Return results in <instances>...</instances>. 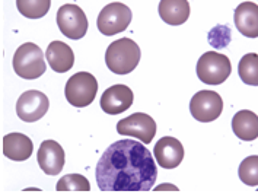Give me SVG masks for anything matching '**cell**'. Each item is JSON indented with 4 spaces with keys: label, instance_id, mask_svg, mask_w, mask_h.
<instances>
[{
    "label": "cell",
    "instance_id": "1",
    "mask_svg": "<svg viewBox=\"0 0 258 194\" xmlns=\"http://www.w3.org/2000/svg\"><path fill=\"white\" fill-rule=\"evenodd\" d=\"M95 177L101 191H149L158 177V168L142 142L124 139L102 153Z\"/></svg>",
    "mask_w": 258,
    "mask_h": 194
},
{
    "label": "cell",
    "instance_id": "2",
    "mask_svg": "<svg viewBox=\"0 0 258 194\" xmlns=\"http://www.w3.org/2000/svg\"><path fill=\"white\" fill-rule=\"evenodd\" d=\"M140 47L130 38H120L111 42L105 51V63L115 75H128L140 61Z\"/></svg>",
    "mask_w": 258,
    "mask_h": 194
},
{
    "label": "cell",
    "instance_id": "3",
    "mask_svg": "<svg viewBox=\"0 0 258 194\" xmlns=\"http://www.w3.org/2000/svg\"><path fill=\"white\" fill-rule=\"evenodd\" d=\"M15 73L27 81H34L42 76L47 70L42 50L34 42H25L15 51L14 60Z\"/></svg>",
    "mask_w": 258,
    "mask_h": 194
},
{
    "label": "cell",
    "instance_id": "4",
    "mask_svg": "<svg viewBox=\"0 0 258 194\" xmlns=\"http://www.w3.org/2000/svg\"><path fill=\"white\" fill-rule=\"evenodd\" d=\"M98 92V81L92 73L79 72L73 75L66 83L64 95L70 105L76 108L88 107L94 102Z\"/></svg>",
    "mask_w": 258,
    "mask_h": 194
},
{
    "label": "cell",
    "instance_id": "5",
    "mask_svg": "<svg viewBox=\"0 0 258 194\" xmlns=\"http://www.w3.org/2000/svg\"><path fill=\"white\" fill-rule=\"evenodd\" d=\"M232 72L231 60L225 54L216 51L204 53L197 61V76L200 82L206 85H220L223 83Z\"/></svg>",
    "mask_w": 258,
    "mask_h": 194
},
{
    "label": "cell",
    "instance_id": "6",
    "mask_svg": "<svg viewBox=\"0 0 258 194\" xmlns=\"http://www.w3.org/2000/svg\"><path fill=\"white\" fill-rule=\"evenodd\" d=\"M132 18L133 15L127 5L114 2V3L107 5L99 12L98 19H96V27L102 35H107V37L117 35L118 32H122L128 28Z\"/></svg>",
    "mask_w": 258,
    "mask_h": 194
},
{
    "label": "cell",
    "instance_id": "7",
    "mask_svg": "<svg viewBox=\"0 0 258 194\" xmlns=\"http://www.w3.org/2000/svg\"><path fill=\"white\" fill-rule=\"evenodd\" d=\"M60 32L70 40H81L88 32V18L78 5H63L57 11Z\"/></svg>",
    "mask_w": 258,
    "mask_h": 194
},
{
    "label": "cell",
    "instance_id": "8",
    "mask_svg": "<svg viewBox=\"0 0 258 194\" xmlns=\"http://www.w3.org/2000/svg\"><path fill=\"white\" fill-rule=\"evenodd\" d=\"M117 132L121 136L136 138L142 143L149 145L156 135V123L145 112H135L117 123Z\"/></svg>",
    "mask_w": 258,
    "mask_h": 194
},
{
    "label": "cell",
    "instance_id": "9",
    "mask_svg": "<svg viewBox=\"0 0 258 194\" xmlns=\"http://www.w3.org/2000/svg\"><path fill=\"white\" fill-rule=\"evenodd\" d=\"M223 99L215 91H200L190 101L191 115L202 123H210L220 117Z\"/></svg>",
    "mask_w": 258,
    "mask_h": 194
},
{
    "label": "cell",
    "instance_id": "10",
    "mask_svg": "<svg viewBox=\"0 0 258 194\" xmlns=\"http://www.w3.org/2000/svg\"><path fill=\"white\" fill-rule=\"evenodd\" d=\"M50 107V101L40 91H27L16 102V114L25 123H35L42 118Z\"/></svg>",
    "mask_w": 258,
    "mask_h": 194
},
{
    "label": "cell",
    "instance_id": "11",
    "mask_svg": "<svg viewBox=\"0 0 258 194\" xmlns=\"http://www.w3.org/2000/svg\"><path fill=\"white\" fill-rule=\"evenodd\" d=\"M133 91L125 85H112L101 97V108L109 115H117L133 105Z\"/></svg>",
    "mask_w": 258,
    "mask_h": 194
},
{
    "label": "cell",
    "instance_id": "12",
    "mask_svg": "<svg viewBox=\"0 0 258 194\" xmlns=\"http://www.w3.org/2000/svg\"><path fill=\"white\" fill-rule=\"evenodd\" d=\"M155 159L159 165L165 169H174L177 168L184 159V146L175 138L159 139L153 149Z\"/></svg>",
    "mask_w": 258,
    "mask_h": 194
},
{
    "label": "cell",
    "instance_id": "13",
    "mask_svg": "<svg viewBox=\"0 0 258 194\" xmlns=\"http://www.w3.org/2000/svg\"><path fill=\"white\" fill-rule=\"evenodd\" d=\"M37 159L47 175H58L64 166V151L55 140H44L37 153Z\"/></svg>",
    "mask_w": 258,
    "mask_h": 194
},
{
    "label": "cell",
    "instance_id": "14",
    "mask_svg": "<svg viewBox=\"0 0 258 194\" xmlns=\"http://www.w3.org/2000/svg\"><path fill=\"white\" fill-rule=\"evenodd\" d=\"M236 29L248 38L258 37V5L254 2H244L236 6L233 15Z\"/></svg>",
    "mask_w": 258,
    "mask_h": 194
},
{
    "label": "cell",
    "instance_id": "15",
    "mask_svg": "<svg viewBox=\"0 0 258 194\" xmlns=\"http://www.w3.org/2000/svg\"><path fill=\"white\" fill-rule=\"evenodd\" d=\"M34 152L32 140L22 133H9L3 138V155L12 161L21 162L31 158Z\"/></svg>",
    "mask_w": 258,
    "mask_h": 194
},
{
    "label": "cell",
    "instance_id": "16",
    "mask_svg": "<svg viewBox=\"0 0 258 194\" xmlns=\"http://www.w3.org/2000/svg\"><path fill=\"white\" fill-rule=\"evenodd\" d=\"M45 58L50 68L57 73H66L75 64V54L72 47L61 41L50 42L45 51Z\"/></svg>",
    "mask_w": 258,
    "mask_h": 194
},
{
    "label": "cell",
    "instance_id": "17",
    "mask_svg": "<svg viewBox=\"0 0 258 194\" xmlns=\"http://www.w3.org/2000/svg\"><path fill=\"white\" fill-rule=\"evenodd\" d=\"M159 16L168 25H182L190 18V3L188 0H161Z\"/></svg>",
    "mask_w": 258,
    "mask_h": 194
},
{
    "label": "cell",
    "instance_id": "18",
    "mask_svg": "<svg viewBox=\"0 0 258 194\" xmlns=\"http://www.w3.org/2000/svg\"><path fill=\"white\" fill-rule=\"evenodd\" d=\"M232 130L235 136L244 142H252L258 138V115L249 110L238 111L232 118Z\"/></svg>",
    "mask_w": 258,
    "mask_h": 194
},
{
    "label": "cell",
    "instance_id": "19",
    "mask_svg": "<svg viewBox=\"0 0 258 194\" xmlns=\"http://www.w3.org/2000/svg\"><path fill=\"white\" fill-rule=\"evenodd\" d=\"M238 73L241 81L251 86H258V54H245L238 64Z\"/></svg>",
    "mask_w": 258,
    "mask_h": 194
},
{
    "label": "cell",
    "instance_id": "20",
    "mask_svg": "<svg viewBox=\"0 0 258 194\" xmlns=\"http://www.w3.org/2000/svg\"><path fill=\"white\" fill-rule=\"evenodd\" d=\"M16 8L28 19H40L48 14L51 0H16Z\"/></svg>",
    "mask_w": 258,
    "mask_h": 194
},
{
    "label": "cell",
    "instance_id": "21",
    "mask_svg": "<svg viewBox=\"0 0 258 194\" xmlns=\"http://www.w3.org/2000/svg\"><path fill=\"white\" fill-rule=\"evenodd\" d=\"M239 180L248 187L258 185V155L245 158L238 169Z\"/></svg>",
    "mask_w": 258,
    "mask_h": 194
},
{
    "label": "cell",
    "instance_id": "22",
    "mask_svg": "<svg viewBox=\"0 0 258 194\" xmlns=\"http://www.w3.org/2000/svg\"><path fill=\"white\" fill-rule=\"evenodd\" d=\"M55 190L57 191H89L91 184L88 178L81 174H69L60 178Z\"/></svg>",
    "mask_w": 258,
    "mask_h": 194
},
{
    "label": "cell",
    "instance_id": "23",
    "mask_svg": "<svg viewBox=\"0 0 258 194\" xmlns=\"http://www.w3.org/2000/svg\"><path fill=\"white\" fill-rule=\"evenodd\" d=\"M229 41H231V29L225 25H219L209 32V42L216 48L226 47Z\"/></svg>",
    "mask_w": 258,
    "mask_h": 194
}]
</instances>
